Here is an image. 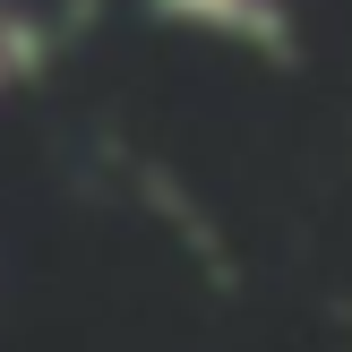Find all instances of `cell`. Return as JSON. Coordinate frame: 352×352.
I'll return each mask as SVG.
<instances>
[{"instance_id": "6da1fadb", "label": "cell", "mask_w": 352, "mask_h": 352, "mask_svg": "<svg viewBox=\"0 0 352 352\" xmlns=\"http://www.w3.org/2000/svg\"><path fill=\"white\" fill-rule=\"evenodd\" d=\"M146 17L223 52H258V60L292 52V0H146Z\"/></svg>"}, {"instance_id": "7a4b0ae2", "label": "cell", "mask_w": 352, "mask_h": 352, "mask_svg": "<svg viewBox=\"0 0 352 352\" xmlns=\"http://www.w3.org/2000/svg\"><path fill=\"white\" fill-rule=\"evenodd\" d=\"M26 69H34V26L9 9V0H0V95H9V86L26 78Z\"/></svg>"}]
</instances>
